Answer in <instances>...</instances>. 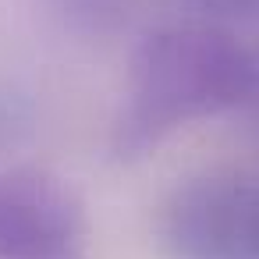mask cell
Instances as JSON below:
<instances>
[{
  "instance_id": "obj_1",
  "label": "cell",
  "mask_w": 259,
  "mask_h": 259,
  "mask_svg": "<svg viewBox=\"0 0 259 259\" xmlns=\"http://www.w3.org/2000/svg\"><path fill=\"white\" fill-rule=\"evenodd\" d=\"M252 103H259L255 47L217 25L160 29L132 54L114 153L139 160L174 132Z\"/></svg>"
},
{
  "instance_id": "obj_2",
  "label": "cell",
  "mask_w": 259,
  "mask_h": 259,
  "mask_svg": "<svg viewBox=\"0 0 259 259\" xmlns=\"http://www.w3.org/2000/svg\"><path fill=\"white\" fill-rule=\"evenodd\" d=\"M170 259H259V178L206 170L185 178L160 209Z\"/></svg>"
},
{
  "instance_id": "obj_3",
  "label": "cell",
  "mask_w": 259,
  "mask_h": 259,
  "mask_svg": "<svg viewBox=\"0 0 259 259\" xmlns=\"http://www.w3.org/2000/svg\"><path fill=\"white\" fill-rule=\"evenodd\" d=\"M89 220L75 188L39 167L0 170V259H85Z\"/></svg>"
},
{
  "instance_id": "obj_4",
  "label": "cell",
  "mask_w": 259,
  "mask_h": 259,
  "mask_svg": "<svg viewBox=\"0 0 259 259\" xmlns=\"http://www.w3.org/2000/svg\"><path fill=\"white\" fill-rule=\"evenodd\" d=\"M209 22H259V0H181Z\"/></svg>"
}]
</instances>
